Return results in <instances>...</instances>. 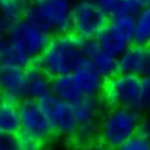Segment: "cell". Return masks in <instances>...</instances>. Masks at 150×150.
<instances>
[{
    "instance_id": "27",
    "label": "cell",
    "mask_w": 150,
    "mask_h": 150,
    "mask_svg": "<svg viewBox=\"0 0 150 150\" xmlns=\"http://www.w3.org/2000/svg\"><path fill=\"white\" fill-rule=\"evenodd\" d=\"M139 133H142L150 140V116H145L142 121V125L139 128Z\"/></svg>"
},
{
    "instance_id": "35",
    "label": "cell",
    "mask_w": 150,
    "mask_h": 150,
    "mask_svg": "<svg viewBox=\"0 0 150 150\" xmlns=\"http://www.w3.org/2000/svg\"><path fill=\"white\" fill-rule=\"evenodd\" d=\"M3 3H4V0H0V13H1V8H3Z\"/></svg>"
},
{
    "instance_id": "31",
    "label": "cell",
    "mask_w": 150,
    "mask_h": 150,
    "mask_svg": "<svg viewBox=\"0 0 150 150\" xmlns=\"http://www.w3.org/2000/svg\"><path fill=\"white\" fill-rule=\"evenodd\" d=\"M10 28H11V27L8 25L7 23H5V22L1 20V17H0V35H6Z\"/></svg>"
},
{
    "instance_id": "26",
    "label": "cell",
    "mask_w": 150,
    "mask_h": 150,
    "mask_svg": "<svg viewBox=\"0 0 150 150\" xmlns=\"http://www.w3.org/2000/svg\"><path fill=\"white\" fill-rule=\"evenodd\" d=\"M140 78H150V47L146 46L145 47V53H144V59H143V65L142 70H140Z\"/></svg>"
},
{
    "instance_id": "24",
    "label": "cell",
    "mask_w": 150,
    "mask_h": 150,
    "mask_svg": "<svg viewBox=\"0 0 150 150\" xmlns=\"http://www.w3.org/2000/svg\"><path fill=\"white\" fill-rule=\"evenodd\" d=\"M0 150H21L18 136L11 133H0Z\"/></svg>"
},
{
    "instance_id": "32",
    "label": "cell",
    "mask_w": 150,
    "mask_h": 150,
    "mask_svg": "<svg viewBox=\"0 0 150 150\" xmlns=\"http://www.w3.org/2000/svg\"><path fill=\"white\" fill-rule=\"evenodd\" d=\"M143 111L146 114V116H150V102L145 103V104L143 105Z\"/></svg>"
},
{
    "instance_id": "33",
    "label": "cell",
    "mask_w": 150,
    "mask_h": 150,
    "mask_svg": "<svg viewBox=\"0 0 150 150\" xmlns=\"http://www.w3.org/2000/svg\"><path fill=\"white\" fill-rule=\"evenodd\" d=\"M39 150H54L53 148H49V146H41Z\"/></svg>"
},
{
    "instance_id": "5",
    "label": "cell",
    "mask_w": 150,
    "mask_h": 150,
    "mask_svg": "<svg viewBox=\"0 0 150 150\" xmlns=\"http://www.w3.org/2000/svg\"><path fill=\"white\" fill-rule=\"evenodd\" d=\"M109 16L96 1L76 0L73 3L71 33L83 40H92L109 23Z\"/></svg>"
},
{
    "instance_id": "6",
    "label": "cell",
    "mask_w": 150,
    "mask_h": 150,
    "mask_svg": "<svg viewBox=\"0 0 150 150\" xmlns=\"http://www.w3.org/2000/svg\"><path fill=\"white\" fill-rule=\"evenodd\" d=\"M6 36L15 47L33 63L44 53L52 39L51 34L25 20L13 24L8 29Z\"/></svg>"
},
{
    "instance_id": "7",
    "label": "cell",
    "mask_w": 150,
    "mask_h": 150,
    "mask_svg": "<svg viewBox=\"0 0 150 150\" xmlns=\"http://www.w3.org/2000/svg\"><path fill=\"white\" fill-rule=\"evenodd\" d=\"M38 103L45 116L47 117L53 133L73 138L74 133L78 129L74 105L59 99L52 93L38 100Z\"/></svg>"
},
{
    "instance_id": "17",
    "label": "cell",
    "mask_w": 150,
    "mask_h": 150,
    "mask_svg": "<svg viewBox=\"0 0 150 150\" xmlns=\"http://www.w3.org/2000/svg\"><path fill=\"white\" fill-rule=\"evenodd\" d=\"M52 95L73 105H75L80 99L83 98L71 74L52 79Z\"/></svg>"
},
{
    "instance_id": "14",
    "label": "cell",
    "mask_w": 150,
    "mask_h": 150,
    "mask_svg": "<svg viewBox=\"0 0 150 150\" xmlns=\"http://www.w3.org/2000/svg\"><path fill=\"white\" fill-rule=\"evenodd\" d=\"M95 40L103 51L114 58H119L131 45H133L109 25L103 28L95 38Z\"/></svg>"
},
{
    "instance_id": "29",
    "label": "cell",
    "mask_w": 150,
    "mask_h": 150,
    "mask_svg": "<svg viewBox=\"0 0 150 150\" xmlns=\"http://www.w3.org/2000/svg\"><path fill=\"white\" fill-rule=\"evenodd\" d=\"M131 4H132L136 13L139 10H143L145 7H150V0H129Z\"/></svg>"
},
{
    "instance_id": "22",
    "label": "cell",
    "mask_w": 150,
    "mask_h": 150,
    "mask_svg": "<svg viewBox=\"0 0 150 150\" xmlns=\"http://www.w3.org/2000/svg\"><path fill=\"white\" fill-rule=\"evenodd\" d=\"M98 4L105 11L109 18L129 13L136 15V11L129 0H99Z\"/></svg>"
},
{
    "instance_id": "25",
    "label": "cell",
    "mask_w": 150,
    "mask_h": 150,
    "mask_svg": "<svg viewBox=\"0 0 150 150\" xmlns=\"http://www.w3.org/2000/svg\"><path fill=\"white\" fill-rule=\"evenodd\" d=\"M18 143H20L21 150H39L42 144L39 140L22 133H18Z\"/></svg>"
},
{
    "instance_id": "34",
    "label": "cell",
    "mask_w": 150,
    "mask_h": 150,
    "mask_svg": "<svg viewBox=\"0 0 150 150\" xmlns=\"http://www.w3.org/2000/svg\"><path fill=\"white\" fill-rule=\"evenodd\" d=\"M23 1H24L25 4H28V5H29V4H33L34 1H36V0H23Z\"/></svg>"
},
{
    "instance_id": "16",
    "label": "cell",
    "mask_w": 150,
    "mask_h": 150,
    "mask_svg": "<svg viewBox=\"0 0 150 150\" xmlns=\"http://www.w3.org/2000/svg\"><path fill=\"white\" fill-rule=\"evenodd\" d=\"M146 46L131 45L129 47L117 58V70L124 74H134L140 75L144 59Z\"/></svg>"
},
{
    "instance_id": "9",
    "label": "cell",
    "mask_w": 150,
    "mask_h": 150,
    "mask_svg": "<svg viewBox=\"0 0 150 150\" xmlns=\"http://www.w3.org/2000/svg\"><path fill=\"white\" fill-rule=\"evenodd\" d=\"M0 97L15 103L28 98L25 69L0 68Z\"/></svg>"
},
{
    "instance_id": "8",
    "label": "cell",
    "mask_w": 150,
    "mask_h": 150,
    "mask_svg": "<svg viewBox=\"0 0 150 150\" xmlns=\"http://www.w3.org/2000/svg\"><path fill=\"white\" fill-rule=\"evenodd\" d=\"M18 115H20L21 129L18 133L29 136L40 143L46 142L52 134L53 131L45 116L38 100L25 98L18 103Z\"/></svg>"
},
{
    "instance_id": "18",
    "label": "cell",
    "mask_w": 150,
    "mask_h": 150,
    "mask_svg": "<svg viewBox=\"0 0 150 150\" xmlns=\"http://www.w3.org/2000/svg\"><path fill=\"white\" fill-rule=\"evenodd\" d=\"M20 129L18 103L0 97V133L17 134Z\"/></svg>"
},
{
    "instance_id": "11",
    "label": "cell",
    "mask_w": 150,
    "mask_h": 150,
    "mask_svg": "<svg viewBox=\"0 0 150 150\" xmlns=\"http://www.w3.org/2000/svg\"><path fill=\"white\" fill-rule=\"evenodd\" d=\"M85 56L104 80L110 79L111 76H114L115 74L119 73L117 58L111 57L110 54L103 51L95 39L86 41Z\"/></svg>"
},
{
    "instance_id": "21",
    "label": "cell",
    "mask_w": 150,
    "mask_h": 150,
    "mask_svg": "<svg viewBox=\"0 0 150 150\" xmlns=\"http://www.w3.org/2000/svg\"><path fill=\"white\" fill-rule=\"evenodd\" d=\"M115 32L124 36L127 41L133 44L134 29H136V16L134 15H122L117 17H111L108 23Z\"/></svg>"
},
{
    "instance_id": "10",
    "label": "cell",
    "mask_w": 150,
    "mask_h": 150,
    "mask_svg": "<svg viewBox=\"0 0 150 150\" xmlns=\"http://www.w3.org/2000/svg\"><path fill=\"white\" fill-rule=\"evenodd\" d=\"M71 76L83 97H99L102 95L105 80L87 58L74 69Z\"/></svg>"
},
{
    "instance_id": "4",
    "label": "cell",
    "mask_w": 150,
    "mask_h": 150,
    "mask_svg": "<svg viewBox=\"0 0 150 150\" xmlns=\"http://www.w3.org/2000/svg\"><path fill=\"white\" fill-rule=\"evenodd\" d=\"M102 96L110 108L143 111V79L134 74L117 73L105 80Z\"/></svg>"
},
{
    "instance_id": "3",
    "label": "cell",
    "mask_w": 150,
    "mask_h": 150,
    "mask_svg": "<svg viewBox=\"0 0 150 150\" xmlns=\"http://www.w3.org/2000/svg\"><path fill=\"white\" fill-rule=\"evenodd\" d=\"M144 116L142 110L110 108L99 121V140L111 149H116L126 140L139 133Z\"/></svg>"
},
{
    "instance_id": "37",
    "label": "cell",
    "mask_w": 150,
    "mask_h": 150,
    "mask_svg": "<svg viewBox=\"0 0 150 150\" xmlns=\"http://www.w3.org/2000/svg\"><path fill=\"white\" fill-rule=\"evenodd\" d=\"M148 46H149V47H150V39H149V41H148Z\"/></svg>"
},
{
    "instance_id": "30",
    "label": "cell",
    "mask_w": 150,
    "mask_h": 150,
    "mask_svg": "<svg viewBox=\"0 0 150 150\" xmlns=\"http://www.w3.org/2000/svg\"><path fill=\"white\" fill-rule=\"evenodd\" d=\"M86 150H114V149H111L110 146L105 145L104 143H102L100 140H97L96 143H93L90 146H87Z\"/></svg>"
},
{
    "instance_id": "12",
    "label": "cell",
    "mask_w": 150,
    "mask_h": 150,
    "mask_svg": "<svg viewBox=\"0 0 150 150\" xmlns=\"http://www.w3.org/2000/svg\"><path fill=\"white\" fill-rule=\"evenodd\" d=\"M28 98L40 100L52 93V79L35 62L25 69Z\"/></svg>"
},
{
    "instance_id": "13",
    "label": "cell",
    "mask_w": 150,
    "mask_h": 150,
    "mask_svg": "<svg viewBox=\"0 0 150 150\" xmlns=\"http://www.w3.org/2000/svg\"><path fill=\"white\" fill-rule=\"evenodd\" d=\"M103 102L99 97H83L74 105L78 126L98 127L102 117Z\"/></svg>"
},
{
    "instance_id": "38",
    "label": "cell",
    "mask_w": 150,
    "mask_h": 150,
    "mask_svg": "<svg viewBox=\"0 0 150 150\" xmlns=\"http://www.w3.org/2000/svg\"><path fill=\"white\" fill-rule=\"evenodd\" d=\"M0 68H1V67H0Z\"/></svg>"
},
{
    "instance_id": "20",
    "label": "cell",
    "mask_w": 150,
    "mask_h": 150,
    "mask_svg": "<svg viewBox=\"0 0 150 150\" xmlns=\"http://www.w3.org/2000/svg\"><path fill=\"white\" fill-rule=\"evenodd\" d=\"M136 29L133 44L139 46H148L150 39V7L139 10L136 15Z\"/></svg>"
},
{
    "instance_id": "36",
    "label": "cell",
    "mask_w": 150,
    "mask_h": 150,
    "mask_svg": "<svg viewBox=\"0 0 150 150\" xmlns=\"http://www.w3.org/2000/svg\"><path fill=\"white\" fill-rule=\"evenodd\" d=\"M88 1H96V3H98L99 0H88Z\"/></svg>"
},
{
    "instance_id": "2",
    "label": "cell",
    "mask_w": 150,
    "mask_h": 150,
    "mask_svg": "<svg viewBox=\"0 0 150 150\" xmlns=\"http://www.w3.org/2000/svg\"><path fill=\"white\" fill-rule=\"evenodd\" d=\"M71 0H36L27 7L24 20L49 34L71 33Z\"/></svg>"
},
{
    "instance_id": "1",
    "label": "cell",
    "mask_w": 150,
    "mask_h": 150,
    "mask_svg": "<svg viewBox=\"0 0 150 150\" xmlns=\"http://www.w3.org/2000/svg\"><path fill=\"white\" fill-rule=\"evenodd\" d=\"M86 41L74 33L53 35L49 46L35 63L51 79L71 74L86 58Z\"/></svg>"
},
{
    "instance_id": "19",
    "label": "cell",
    "mask_w": 150,
    "mask_h": 150,
    "mask_svg": "<svg viewBox=\"0 0 150 150\" xmlns=\"http://www.w3.org/2000/svg\"><path fill=\"white\" fill-rule=\"evenodd\" d=\"M28 4L23 0H4L0 17L10 27L24 20Z\"/></svg>"
},
{
    "instance_id": "28",
    "label": "cell",
    "mask_w": 150,
    "mask_h": 150,
    "mask_svg": "<svg viewBox=\"0 0 150 150\" xmlns=\"http://www.w3.org/2000/svg\"><path fill=\"white\" fill-rule=\"evenodd\" d=\"M150 102V78H143V105Z\"/></svg>"
},
{
    "instance_id": "15",
    "label": "cell",
    "mask_w": 150,
    "mask_h": 150,
    "mask_svg": "<svg viewBox=\"0 0 150 150\" xmlns=\"http://www.w3.org/2000/svg\"><path fill=\"white\" fill-rule=\"evenodd\" d=\"M33 62L21 53L6 35H0V67L27 69Z\"/></svg>"
},
{
    "instance_id": "23",
    "label": "cell",
    "mask_w": 150,
    "mask_h": 150,
    "mask_svg": "<svg viewBox=\"0 0 150 150\" xmlns=\"http://www.w3.org/2000/svg\"><path fill=\"white\" fill-rule=\"evenodd\" d=\"M114 150H150V140L142 133H137Z\"/></svg>"
}]
</instances>
